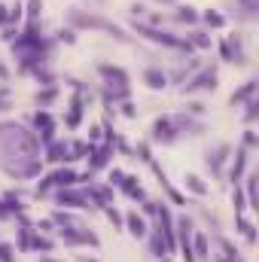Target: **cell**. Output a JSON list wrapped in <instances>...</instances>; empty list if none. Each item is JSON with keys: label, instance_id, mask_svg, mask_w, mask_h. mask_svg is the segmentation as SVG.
Here are the masks:
<instances>
[{"label": "cell", "instance_id": "6da1fadb", "mask_svg": "<svg viewBox=\"0 0 259 262\" xmlns=\"http://www.w3.org/2000/svg\"><path fill=\"white\" fill-rule=\"evenodd\" d=\"M220 85V71L217 67H204L198 76H192L183 85V95H192V92H214Z\"/></svg>", "mask_w": 259, "mask_h": 262}, {"label": "cell", "instance_id": "7a4b0ae2", "mask_svg": "<svg viewBox=\"0 0 259 262\" xmlns=\"http://www.w3.org/2000/svg\"><path fill=\"white\" fill-rule=\"evenodd\" d=\"M177 137H180V131H177L171 116H162V119L152 122V144H165L168 147V144H177Z\"/></svg>", "mask_w": 259, "mask_h": 262}, {"label": "cell", "instance_id": "3957f363", "mask_svg": "<svg viewBox=\"0 0 259 262\" xmlns=\"http://www.w3.org/2000/svg\"><path fill=\"white\" fill-rule=\"evenodd\" d=\"M229 152H232V147L229 144H217L214 150H207V155H204V162H207V168H211L217 177L222 174V168H226V162H229Z\"/></svg>", "mask_w": 259, "mask_h": 262}, {"label": "cell", "instance_id": "277c9868", "mask_svg": "<svg viewBox=\"0 0 259 262\" xmlns=\"http://www.w3.org/2000/svg\"><path fill=\"white\" fill-rule=\"evenodd\" d=\"M247 165H250V150H244V147H238L235 150V162L229 165V183L232 186H238L241 183V177H244V171H247Z\"/></svg>", "mask_w": 259, "mask_h": 262}, {"label": "cell", "instance_id": "5b68a950", "mask_svg": "<svg viewBox=\"0 0 259 262\" xmlns=\"http://www.w3.org/2000/svg\"><path fill=\"white\" fill-rule=\"evenodd\" d=\"M125 225H128V235H131V238H137V241H141V238H147V229H149V225H147L144 214L128 211V217H125Z\"/></svg>", "mask_w": 259, "mask_h": 262}, {"label": "cell", "instance_id": "8992f818", "mask_svg": "<svg viewBox=\"0 0 259 262\" xmlns=\"http://www.w3.org/2000/svg\"><path fill=\"white\" fill-rule=\"evenodd\" d=\"M192 256H195V262H204V259H211V241H207V235L204 232H192Z\"/></svg>", "mask_w": 259, "mask_h": 262}, {"label": "cell", "instance_id": "52a82bcc", "mask_svg": "<svg viewBox=\"0 0 259 262\" xmlns=\"http://www.w3.org/2000/svg\"><path fill=\"white\" fill-rule=\"evenodd\" d=\"M144 82L149 85L152 92H162V89H168V74L159 71V67H147V71H144Z\"/></svg>", "mask_w": 259, "mask_h": 262}, {"label": "cell", "instance_id": "ba28073f", "mask_svg": "<svg viewBox=\"0 0 259 262\" xmlns=\"http://www.w3.org/2000/svg\"><path fill=\"white\" fill-rule=\"evenodd\" d=\"M183 186H186L189 192H192L195 198H204L207 192H211V186H207V183L198 177V174H186V177H183Z\"/></svg>", "mask_w": 259, "mask_h": 262}, {"label": "cell", "instance_id": "9c48e42d", "mask_svg": "<svg viewBox=\"0 0 259 262\" xmlns=\"http://www.w3.org/2000/svg\"><path fill=\"white\" fill-rule=\"evenodd\" d=\"M250 98H256V79H247L238 92H232L229 101H232V107H238V104H247Z\"/></svg>", "mask_w": 259, "mask_h": 262}, {"label": "cell", "instance_id": "30bf717a", "mask_svg": "<svg viewBox=\"0 0 259 262\" xmlns=\"http://www.w3.org/2000/svg\"><path fill=\"white\" fill-rule=\"evenodd\" d=\"M119 189H122L128 198H134V201H144V198H147V192L141 189L137 177H128V174H125V180H122V186H119Z\"/></svg>", "mask_w": 259, "mask_h": 262}, {"label": "cell", "instance_id": "8fae6325", "mask_svg": "<svg viewBox=\"0 0 259 262\" xmlns=\"http://www.w3.org/2000/svg\"><path fill=\"white\" fill-rule=\"evenodd\" d=\"M186 43L192 46V49H211V46H214V37H211L207 31H192V34L186 37Z\"/></svg>", "mask_w": 259, "mask_h": 262}, {"label": "cell", "instance_id": "7c38bea8", "mask_svg": "<svg viewBox=\"0 0 259 262\" xmlns=\"http://www.w3.org/2000/svg\"><path fill=\"white\" fill-rule=\"evenodd\" d=\"M22 6H25V19H28V25L40 22V15H43V0H28V3H22Z\"/></svg>", "mask_w": 259, "mask_h": 262}, {"label": "cell", "instance_id": "4fadbf2b", "mask_svg": "<svg viewBox=\"0 0 259 262\" xmlns=\"http://www.w3.org/2000/svg\"><path fill=\"white\" fill-rule=\"evenodd\" d=\"M198 19H204V25H207V28H226V15L217 12V9H207L204 15H198Z\"/></svg>", "mask_w": 259, "mask_h": 262}, {"label": "cell", "instance_id": "5bb4252c", "mask_svg": "<svg viewBox=\"0 0 259 262\" xmlns=\"http://www.w3.org/2000/svg\"><path fill=\"white\" fill-rule=\"evenodd\" d=\"M174 19L177 22H186V25H195L198 22V12H195V6H177Z\"/></svg>", "mask_w": 259, "mask_h": 262}, {"label": "cell", "instance_id": "9a60e30c", "mask_svg": "<svg viewBox=\"0 0 259 262\" xmlns=\"http://www.w3.org/2000/svg\"><path fill=\"white\" fill-rule=\"evenodd\" d=\"M232 204H235V217H241V214H244V189H241V183L238 186H232Z\"/></svg>", "mask_w": 259, "mask_h": 262}, {"label": "cell", "instance_id": "2e32d148", "mask_svg": "<svg viewBox=\"0 0 259 262\" xmlns=\"http://www.w3.org/2000/svg\"><path fill=\"white\" fill-rule=\"evenodd\" d=\"M149 244H152V256H159V259H162V256H168V253H165L168 247H165V241H162V235H159V229H155V232H152V241H149Z\"/></svg>", "mask_w": 259, "mask_h": 262}, {"label": "cell", "instance_id": "e0dca14e", "mask_svg": "<svg viewBox=\"0 0 259 262\" xmlns=\"http://www.w3.org/2000/svg\"><path fill=\"white\" fill-rule=\"evenodd\" d=\"M31 247H34V250H43V253H52V247H55V241H49V238H40V232H37V238L31 241Z\"/></svg>", "mask_w": 259, "mask_h": 262}, {"label": "cell", "instance_id": "ac0fdd59", "mask_svg": "<svg viewBox=\"0 0 259 262\" xmlns=\"http://www.w3.org/2000/svg\"><path fill=\"white\" fill-rule=\"evenodd\" d=\"M122 180H125V171L122 168H110L107 171V183L110 186H122Z\"/></svg>", "mask_w": 259, "mask_h": 262}, {"label": "cell", "instance_id": "d6986e66", "mask_svg": "<svg viewBox=\"0 0 259 262\" xmlns=\"http://www.w3.org/2000/svg\"><path fill=\"white\" fill-rule=\"evenodd\" d=\"M101 141H104V128L101 125H92L89 128V144L92 147H101Z\"/></svg>", "mask_w": 259, "mask_h": 262}, {"label": "cell", "instance_id": "ffe728a7", "mask_svg": "<svg viewBox=\"0 0 259 262\" xmlns=\"http://www.w3.org/2000/svg\"><path fill=\"white\" fill-rule=\"evenodd\" d=\"M204 110H207V107H204L201 101H189V104H186V113H189V116H204Z\"/></svg>", "mask_w": 259, "mask_h": 262}, {"label": "cell", "instance_id": "44dd1931", "mask_svg": "<svg viewBox=\"0 0 259 262\" xmlns=\"http://www.w3.org/2000/svg\"><path fill=\"white\" fill-rule=\"evenodd\" d=\"M104 214H107V220H110V223L116 225V229H119V225H122V223H125L122 217H119V214H116V207H104Z\"/></svg>", "mask_w": 259, "mask_h": 262}, {"label": "cell", "instance_id": "7402d4cb", "mask_svg": "<svg viewBox=\"0 0 259 262\" xmlns=\"http://www.w3.org/2000/svg\"><path fill=\"white\" fill-rule=\"evenodd\" d=\"M0 262H15L12 247H9V244H3V241H0Z\"/></svg>", "mask_w": 259, "mask_h": 262}, {"label": "cell", "instance_id": "603a6c76", "mask_svg": "<svg viewBox=\"0 0 259 262\" xmlns=\"http://www.w3.org/2000/svg\"><path fill=\"white\" fill-rule=\"evenodd\" d=\"M37 232H43V235L55 232V223H52V220H37Z\"/></svg>", "mask_w": 259, "mask_h": 262}, {"label": "cell", "instance_id": "cb8c5ba5", "mask_svg": "<svg viewBox=\"0 0 259 262\" xmlns=\"http://www.w3.org/2000/svg\"><path fill=\"white\" fill-rule=\"evenodd\" d=\"M58 34H61V40H64V43H76V31H74V28H61Z\"/></svg>", "mask_w": 259, "mask_h": 262}, {"label": "cell", "instance_id": "d4e9b609", "mask_svg": "<svg viewBox=\"0 0 259 262\" xmlns=\"http://www.w3.org/2000/svg\"><path fill=\"white\" fill-rule=\"evenodd\" d=\"M122 116H128V119H134V116H137V107H134L131 101H122Z\"/></svg>", "mask_w": 259, "mask_h": 262}, {"label": "cell", "instance_id": "484cf974", "mask_svg": "<svg viewBox=\"0 0 259 262\" xmlns=\"http://www.w3.org/2000/svg\"><path fill=\"white\" fill-rule=\"evenodd\" d=\"M15 214H12V207L6 204V201H0V220H12Z\"/></svg>", "mask_w": 259, "mask_h": 262}, {"label": "cell", "instance_id": "4316f807", "mask_svg": "<svg viewBox=\"0 0 259 262\" xmlns=\"http://www.w3.org/2000/svg\"><path fill=\"white\" fill-rule=\"evenodd\" d=\"M144 9H147L144 3H134V6H131V15H144Z\"/></svg>", "mask_w": 259, "mask_h": 262}, {"label": "cell", "instance_id": "83f0119b", "mask_svg": "<svg viewBox=\"0 0 259 262\" xmlns=\"http://www.w3.org/2000/svg\"><path fill=\"white\" fill-rule=\"evenodd\" d=\"M165 3H174V0H165Z\"/></svg>", "mask_w": 259, "mask_h": 262}]
</instances>
